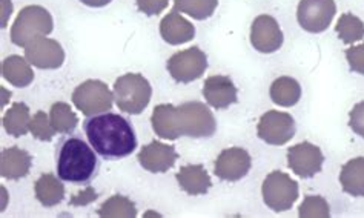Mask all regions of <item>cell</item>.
I'll use <instances>...</instances> for the list:
<instances>
[{
    "label": "cell",
    "mask_w": 364,
    "mask_h": 218,
    "mask_svg": "<svg viewBox=\"0 0 364 218\" xmlns=\"http://www.w3.org/2000/svg\"><path fill=\"white\" fill-rule=\"evenodd\" d=\"M85 134L95 153L105 160H120L137 148V136L131 123L114 112H103L83 121Z\"/></svg>",
    "instance_id": "cell-1"
},
{
    "label": "cell",
    "mask_w": 364,
    "mask_h": 218,
    "mask_svg": "<svg viewBox=\"0 0 364 218\" xmlns=\"http://www.w3.org/2000/svg\"><path fill=\"white\" fill-rule=\"evenodd\" d=\"M57 175L62 182L88 186L99 170V158L92 146L80 137H65L55 151Z\"/></svg>",
    "instance_id": "cell-2"
},
{
    "label": "cell",
    "mask_w": 364,
    "mask_h": 218,
    "mask_svg": "<svg viewBox=\"0 0 364 218\" xmlns=\"http://www.w3.org/2000/svg\"><path fill=\"white\" fill-rule=\"evenodd\" d=\"M54 30L53 16L41 5H28L21 9L11 28V42L26 48L37 39L50 36Z\"/></svg>",
    "instance_id": "cell-3"
},
{
    "label": "cell",
    "mask_w": 364,
    "mask_h": 218,
    "mask_svg": "<svg viewBox=\"0 0 364 218\" xmlns=\"http://www.w3.org/2000/svg\"><path fill=\"white\" fill-rule=\"evenodd\" d=\"M114 100L120 111L137 116L151 102V83L141 74H123L114 83Z\"/></svg>",
    "instance_id": "cell-4"
},
{
    "label": "cell",
    "mask_w": 364,
    "mask_h": 218,
    "mask_svg": "<svg viewBox=\"0 0 364 218\" xmlns=\"http://www.w3.org/2000/svg\"><path fill=\"white\" fill-rule=\"evenodd\" d=\"M177 108L181 136L191 138H209L215 134L217 120L205 103L186 102Z\"/></svg>",
    "instance_id": "cell-5"
},
{
    "label": "cell",
    "mask_w": 364,
    "mask_h": 218,
    "mask_svg": "<svg viewBox=\"0 0 364 218\" xmlns=\"http://www.w3.org/2000/svg\"><path fill=\"white\" fill-rule=\"evenodd\" d=\"M263 202L274 212H284L291 209L299 200V183L282 170H274L264 178L262 186Z\"/></svg>",
    "instance_id": "cell-6"
},
{
    "label": "cell",
    "mask_w": 364,
    "mask_h": 218,
    "mask_svg": "<svg viewBox=\"0 0 364 218\" xmlns=\"http://www.w3.org/2000/svg\"><path fill=\"white\" fill-rule=\"evenodd\" d=\"M71 100L86 117H92L111 111L114 92L100 80H86L74 89Z\"/></svg>",
    "instance_id": "cell-7"
},
{
    "label": "cell",
    "mask_w": 364,
    "mask_h": 218,
    "mask_svg": "<svg viewBox=\"0 0 364 218\" xmlns=\"http://www.w3.org/2000/svg\"><path fill=\"white\" fill-rule=\"evenodd\" d=\"M166 68L177 83L196 82L208 70V55L198 46H193L171 55Z\"/></svg>",
    "instance_id": "cell-8"
},
{
    "label": "cell",
    "mask_w": 364,
    "mask_h": 218,
    "mask_svg": "<svg viewBox=\"0 0 364 218\" xmlns=\"http://www.w3.org/2000/svg\"><path fill=\"white\" fill-rule=\"evenodd\" d=\"M335 13V0H300L296 8V21L304 31L318 34L328 30Z\"/></svg>",
    "instance_id": "cell-9"
},
{
    "label": "cell",
    "mask_w": 364,
    "mask_h": 218,
    "mask_svg": "<svg viewBox=\"0 0 364 218\" xmlns=\"http://www.w3.org/2000/svg\"><path fill=\"white\" fill-rule=\"evenodd\" d=\"M295 120L291 114L267 111L258 121L257 136L267 145L283 146L295 136Z\"/></svg>",
    "instance_id": "cell-10"
},
{
    "label": "cell",
    "mask_w": 364,
    "mask_h": 218,
    "mask_svg": "<svg viewBox=\"0 0 364 218\" xmlns=\"http://www.w3.org/2000/svg\"><path fill=\"white\" fill-rule=\"evenodd\" d=\"M324 163V156L318 146L309 141L295 145L287 149V166L294 174L301 178H311L317 175Z\"/></svg>",
    "instance_id": "cell-11"
},
{
    "label": "cell",
    "mask_w": 364,
    "mask_h": 218,
    "mask_svg": "<svg viewBox=\"0 0 364 218\" xmlns=\"http://www.w3.org/2000/svg\"><path fill=\"white\" fill-rule=\"evenodd\" d=\"M284 36L279 22L272 16L262 14L251 25V45L263 54H272L283 46Z\"/></svg>",
    "instance_id": "cell-12"
},
{
    "label": "cell",
    "mask_w": 364,
    "mask_h": 218,
    "mask_svg": "<svg viewBox=\"0 0 364 218\" xmlns=\"http://www.w3.org/2000/svg\"><path fill=\"white\" fill-rule=\"evenodd\" d=\"M252 158L243 148H228L215 160L214 173L223 182H238L247 175Z\"/></svg>",
    "instance_id": "cell-13"
},
{
    "label": "cell",
    "mask_w": 364,
    "mask_h": 218,
    "mask_svg": "<svg viewBox=\"0 0 364 218\" xmlns=\"http://www.w3.org/2000/svg\"><path fill=\"white\" fill-rule=\"evenodd\" d=\"M25 57L36 68L57 70L65 62V51L57 40L42 37V39H37L26 46Z\"/></svg>",
    "instance_id": "cell-14"
},
{
    "label": "cell",
    "mask_w": 364,
    "mask_h": 218,
    "mask_svg": "<svg viewBox=\"0 0 364 218\" xmlns=\"http://www.w3.org/2000/svg\"><path fill=\"white\" fill-rule=\"evenodd\" d=\"M137 160L143 169L154 174H161L174 168L178 154L174 146L165 145L161 141H151L149 145L140 149Z\"/></svg>",
    "instance_id": "cell-15"
},
{
    "label": "cell",
    "mask_w": 364,
    "mask_h": 218,
    "mask_svg": "<svg viewBox=\"0 0 364 218\" xmlns=\"http://www.w3.org/2000/svg\"><path fill=\"white\" fill-rule=\"evenodd\" d=\"M203 96L209 107L226 109L238 102V89L228 75H210L205 80Z\"/></svg>",
    "instance_id": "cell-16"
},
{
    "label": "cell",
    "mask_w": 364,
    "mask_h": 218,
    "mask_svg": "<svg viewBox=\"0 0 364 218\" xmlns=\"http://www.w3.org/2000/svg\"><path fill=\"white\" fill-rule=\"evenodd\" d=\"M160 34L169 45H183L194 39L196 28L189 21L172 9L160 22Z\"/></svg>",
    "instance_id": "cell-17"
},
{
    "label": "cell",
    "mask_w": 364,
    "mask_h": 218,
    "mask_svg": "<svg viewBox=\"0 0 364 218\" xmlns=\"http://www.w3.org/2000/svg\"><path fill=\"white\" fill-rule=\"evenodd\" d=\"M152 129L160 138L166 140H177L181 136L180 131V117H178V108L169 103H163L157 105L152 111L151 116Z\"/></svg>",
    "instance_id": "cell-18"
},
{
    "label": "cell",
    "mask_w": 364,
    "mask_h": 218,
    "mask_svg": "<svg viewBox=\"0 0 364 218\" xmlns=\"http://www.w3.org/2000/svg\"><path fill=\"white\" fill-rule=\"evenodd\" d=\"M31 156L18 146L6 148L0 154V174L6 180H21L30 174Z\"/></svg>",
    "instance_id": "cell-19"
},
{
    "label": "cell",
    "mask_w": 364,
    "mask_h": 218,
    "mask_svg": "<svg viewBox=\"0 0 364 218\" xmlns=\"http://www.w3.org/2000/svg\"><path fill=\"white\" fill-rule=\"evenodd\" d=\"M176 180L178 182V186L188 195L193 197L205 195L210 186H213V180H210L203 165H186L180 168V170L176 174Z\"/></svg>",
    "instance_id": "cell-20"
},
{
    "label": "cell",
    "mask_w": 364,
    "mask_h": 218,
    "mask_svg": "<svg viewBox=\"0 0 364 218\" xmlns=\"http://www.w3.org/2000/svg\"><path fill=\"white\" fill-rule=\"evenodd\" d=\"M2 75L4 79L17 88H26L34 80V72L31 70V63L26 57L9 55L2 62Z\"/></svg>",
    "instance_id": "cell-21"
},
{
    "label": "cell",
    "mask_w": 364,
    "mask_h": 218,
    "mask_svg": "<svg viewBox=\"0 0 364 218\" xmlns=\"http://www.w3.org/2000/svg\"><path fill=\"white\" fill-rule=\"evenodd\" d=\"M340 183L346 194L364 197V157L352 158L341 168Z\"/></svg>",
    "instance_id": "cell-22"
},
{
    "label": "cell",
    "mask_w": 364,
    "mask_h": 218,
    "mask_svg": "<svg viewBox=\"0 0 364 218\" xmlns=\"http://www.w3.org/2000/svg\"><path fill=\"white\" fill-rule=\"evenodd\" d=\"M269 96L275 105L283 107V108H291L300 102L301 87L295 79L283 75V77L274 80V83L271 85Z\"/></svg>",
    "instance_id": "cell-23"
},
{
    "label": "cell",
    "mask_w": 364,
    "mask_h": 218,
    "mask_svg": "<svg viewBox=\"0 0 364 218\" xmlns=\"http://www.w3.org/2000/svg\"><path fill=\"white\" fill-rule=\"evenodd\" d=\"M36 198L41 202L45 207L57 206L65 197V186L62 185V180L57 178L53 174H43L37 180L34 185Z\"/></svg>",
    "instance_id": "cell-24"
},
{
    "label": "cell",
    "mask_w": 364,
    "mask_h": 218,
    "mask_svg": "<svg viewBox=\"0 0 364 218\" xmlns=\"http://www.w3.org/2000/svg\"><path fill=\"white\" fill-rule=\"evenodd\" d=\"M31 126V116L30 108L25 103L17 102L9 108L4 116V128L9 136L13 137H22L30 132Z\"/></svg>",
    "instance_id": "cell-25"
},
{
    "label": "cell",
    "mask_w": 364,
    "mask_h": 218,
    "mask_svg": "<svg viewBox=\"0 0 364 218\" xmlns=\"http://www.w3.org/2000/svg\"><path fill=\"white\" fill-rule=\"evenodd\" d=\"M137 214L136 205L123 195L109 197L97 209V215L103 218H136Z\"/></svg>",
    "instance_id": "cell-26"
},
{
    "label": "cell",
    "mask_w": 364,
    "mask_h": 218,
    "mask_svg": "<svg viewBox=\"0 0 364 218\" xmlns=\"http://www.w3.org/2000/svg\"><path fill=\"white\" fill-rule=\"evenodd\" d=\"M50 119L54 129L60 132V134H73L74 129L79 125V117L75 116V112L65 102L54 103L50 111Z\"/></svg>",
    "instance_id": "cell-27"
},
{
    "label": "cell",
    "mask_w": 364,
    "mask_h": 218,
    "mask_svg": "<svg viewBox=\"0 0 364 218\" xmlns=\"http://www.w3.org/2000/svg\"><path fill=\"white\" fill-rule=\"evenodd\" d=\"M335 31L344 43L352 45L360 42L364 37V23L360 17L353 16L352 13H344L335 26Z\"/></svg>",
    "instance_id": "cell-28"
},
{
    "label": "cell",
    "mask_w": 364,
    "mask_h": 218,
    "mask_svg": "<svg viewBox=\"0 0 364 218\" xmlns=\"http://www.w3.org/2000/svg\"><path fill=\"white\" fill-rule=\"evenodd\" d=\"M218 0H176L174 9L185 13L196 21H206L214 14Z\"/></svg>",
    "instance_id": "cell-29"
},
{
    "label": "cell",
    "mask_w": 364,
    "mask_h": 218,
    "mask_svg": "<svg viewBox=\"0 0 364 218\" xmlns=\"http://www.w3.org/2000/svg\"><path fill=\"white\" fill-rule=\"evenodd\" d=\"M299 215L301 218H328L331 215V207L323 197L308 195L299 207Z\"/></svg>",
    "instance_id": "cell-30"
},
{
    "label": "cell",
    "mask_w": 364,
    "mask_h": 218,
    "mask_svg": "<svg viewBox=\"0 0 364 218\" xmlns=\"http://www.w3.org/2000/svg\"><path fill=\"white\" fill-rule=\"evenodd\" d=\"M30 132L33 134V137H36L37 140L51 141L54 138L57 131L53 126L51 119L48 117L43 111H37L31 119Z\"/></svg>",
    "instance_id": "cell-31"
},
{
    "label": "cell",
    "mask_w": 364,
    "mask_h": 218,
    "mask_svg": "<svg viewBox=\"0 0 364 218\" xmlns=\"http://www.w3.org/2000/svg\"><path fill=\"white\" fill-rule=\"evenodd\" d=\"M346 60L350 71L364 74V43L346 50Z\"/></svg>",
    "instance_id": "cell-32"
},
{
    "label": "cell",
    "mask_w": 364,
    "mask_h": 218,
    "mask_svg": "<svg viewBox=\"0 0 364 218\" xmlns=\"http://www.w3.org/2000/svg\"><path fill=\"white\" fill-rule=\"evenodd\" d=\"M349 126L352 131L364 138V102L357 103L349 114Z\"/></svg>",
    "instance_id": "cell-33"
},
{
    "label": "cell",
    "mask_w": 364,
    "mask_h": 218,
    "mask_svg": "<svg viewBox=\"0 0 364 218\" xmlns=\"http://www.w3.org/2000/svg\"><path fill=\"white\" fill-rule=\"evenodd\" d=\"M139 11L146 16H159L166 9L169 0H136Z\"/></svg>",
    "instance_id": "cell-34"
},
{
    "label": "cell",
    "mask_w": 364,
    "mask_h": 218,
    "mask_svg": "<svg viewBox=\"0 0 364 218\" xmlns=\"http://www.w3.org/2000/svg\"><path fill=\"white\" fill-rule=\"evenodd\" d=\"M95 198H97V192H95L91 186H88L83 192L75 194L71 198V205L73 206H85V205H90L91 202H94Z\"/></svg>",
    "instance_id": "cell-35"
},
{
    "label": "cell",
    "mask_w": 364,
    "mask_h": 218,
    "mask_svg": "<svg viewBox=\"0 0 364 218\" xmlns=\"http://www.w3.org/2000/svg\"><path fill=\"white\" fill-rule=\"evenodd\" d=\"M80 2L86 6H91V8H103L109 5L112 0H80Z\"/></svg>",
    "instance_id": "cell-36"
},
{
    "label": "cell",
    "mask_w": 364,
    "mask_h": 218,
    "mask_svg": "<svg viewBox=\"0 0 364 218\" xmlns=\"http://www.w3.org/2000/svg\"><path fill=\"white\" fill-rule=\"evenodd\" d=\"M2 5H4V18H2V28L6 26V18L11 16L13 11V5L9 0H2Z\"/></svg>",
    "instance_id": "cell-37"
}]
</instances>
